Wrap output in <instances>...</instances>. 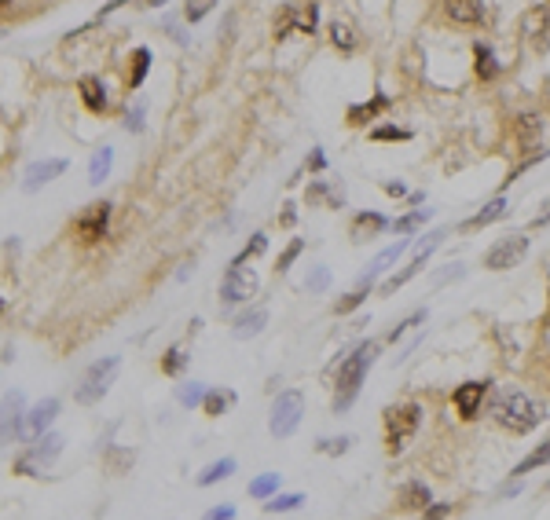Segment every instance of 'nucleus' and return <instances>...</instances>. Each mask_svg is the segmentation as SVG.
<instances>
[{"instance_id":"6","label":"nucleus","mask_w":550,"mask_h":520,"mask_svg":"<svg viewBox=\"0 0 550 520\" xmlns=\"http://www.w3.org/2000/svg\"><path fill=\"white\" fill-rule=\"evenodd\" d=\"M524 253H529V239L524 235H507V239H499L488 253H484V268L488 271H507V268H517Z\"/></svg>"},{"instance_id":"5","label":"nucleus","mask_w":550,"mask_h":520,"mask_svg":"<svg viewBox=\"0 0 550 520\" xmlns=\"http://www.w3.org/2000/svg\"><path fill=\"white\" fill-rule=\"evenodd\" d=\"M301 414H305V400H301V392H283L279 400H275V407H271L268 432H271L275 440L294 436V429L301 425Z\"/></svg>"},{"instance_id":"32","label":"nucleus","mask_w":550,"mask_h":520,"mask_svg":"<svg viewBox=\"0 0 550 520\" xmlns=\"http://www.w3.org/2000/svg\"><path fill=\"white\" fill-rule=\"evenodd\" d=\"M367 293H370V279H367L363 286H356L353 293H345V297L334 304V311H338V316H348V311H353V308H360V304L367 301Z\"/></svg>"},{"instance_id":"31","label":"nucleus","mask_w":550,"mask_h":520,"mask_svg":"<svg viewBox=\"0 0 550 520\" xmlns=\"http://www.w3.org/2000/svg\"><path fill=\"white\" fill-rule=\"evenodd\" d=\"M331 44H334L338 51H345V56H348V51H356V33L348 30L345 22H331Z\"/></svg>"},{"instance_id":"29","label":"nucleus","mask_w":550,"mask_h":520,"mask_svg":"<svg viewBox=\"0 0 550 520\" xmlns=\"http://www.w3.org/2000/svg\"><path fill=\"white\" fill-rule=\"evenodd\" d=\"M290 33H297V8L294 4H286L283 15H275V26H271V37L275 41H286Z\"/></svg>"},{"instance_id":"42","label":"nucleus","mask_w":550,"mask_h":520,"mask_svg":"<svg viewBox=\"0 0 550 520\" xmlns=\"http://www.w3.org/2000/svg\"><path fill=\"white\" fill-rule=\"evenodd\" d=\"M301 249H305V242H301V239H294V242L283 249V256H279V264H275V271H279V275H283V271H290V264H294L297 256H301Z\"/></svg>"},{"instance_id":"49","label":"nucleus","mask_w":550,"mask_h":520,"mask_svg":"<svg viewBox=\"0 0 550 520\" xmlns=\"http://www.w3.org/2000/svg\"><path fill=\"white\" fill-rule=\"evenodd\" d=\"M140 118H143V107H136L129 118H125V128H129V132H140V128H143V121H140Z\"/></svg>"},{"instance_id":"56","label":"nucleus","mask_w":550,"mask_h":520,"mask_svg":"<svg viewBox=\"0 0 550 520\" xmlns=\"http://www.w3.org/2000/svg\"><path fill=\"white\" fill-rule=\"evenodd\" d=\"M297 220V213H294V205H286V213H283V227H290Z\"/></svg>"},{"instance_id":"41","label":"nucleus","mask_w":550,"mask_h":520,"mask_svg":"<svg viewBox=\"0 0 550 520\" xmlns=\"http://www.w3.org/2000/svg\"><path fill=\"white\" fill-rule=\"evenodd\" d=\"M213 4H217V0H187V8H184V19H187V22H198V19H206V15L213 11Z\"/></svg>"},{"instance_id":"13","label":"nucleus","mask_w":550,"mask_h":520,"mask_svg":"<svg viewBox=\"0 0 550 520\" xmlns=\"http://www.w3.org/2000/svg\"><path fill=\"white\" fill-rule=\"evenodd\" d=\"M66 172V162L63 158H48V162H37L26 169V180H22V191H41L44 184H52L56 176Z\"/></svg>"},{"instance_id":"4","label":"nucleus","mask_w":550,"mask_h":520,"mask_svg":"<svg viewBox=\"0 0 550 520\" xmlns=\"http://www.w3.org/2000/svg\"><path fill=\"white\" fill-rule=\"evenodd\" d=\"M118 367H121L118 355H107V359L92 363V367L85 370V378H81V385L73 388V400H78V403H95V400H103L107 388H110V381H114V374H118Z\"/></svg>"},{"instance_id":"2","label":"nucleus","mask_w":550,"mask_h":520,"mask_svg":"<svg viewBox=\"0 0 550 520\" xmlns=\"http://www.w3.org/2000/svg\"><path fill=\"white\" fill-rule=\"evenodd\" d=\"M374 359H378V341H363V345H356L353 355L341 359L338 378H334V388H338V392H334V410H345L348 403L356 400L367 370L374 367Z\"/></svg>"},{"instance_id":"25","label":"nucleus","mask_w":550,"mask_h":520,"mask_svg":"<svg viewBox=\"0 0 550 520\" xmlns=\"http://www.w3.org/2000/svg\"><path fill=\"white\" fill-rule=\"evenodd\" d=\"M133 66H129V88H140L143 85V77H147V70H151V48H136L133 51V59H129Z\"/></svg>"},{"instance_id":"19","label":"nucleus","mask_w":550,"mask_h":520,"mask_svg":"<svg viewBox=\"0 0 550 520\" xmlns=\"http://www.w3.org/2000/svg\"><path fill=\"white\" fill-rule=\"evenodd\" d=\"M539 132H543V118H539V114H521V118L514 121V140H517L521 147H532Z\"/></svg>"},{"instance_id":"51","label":"nucleus","mask_w":550,"mask_h":520,"mask_svg":"<svg viewBox=\"0 0 550 520\" xmlns=\"http://www.w3.org/2000/svg\"><path fill=\"white\" fill-rule=\"evenodd\" d=\"M382 191H385V194H393V198H400V194H408V187H404V184H400V180H396V184H393V180H385V184H382Z\"/></svg>"},{"instance_id":"12","label":"nucleus","mask_w":550,"mask_h":520,"mask_svg":"<svg viewBox=\"0 0 550 520\" xmlns=\"http://www.w3.org/2000/svg\"><path fill=\"white\" fill-rule=\"evenodd\" d=\"M444 15L455 26H481L484 22V0H444Z\"/></svg>"},{"instance_id":"8","label":"nucleus","mask_w":550,"mask_h":520,"mask_svg":"<svg viewBox=\"0 0 550 520\" xmlns=\"http://www.w3.org/2000/svg\"><path fill=\"white\" fill-rule=\"evenodd\" d=\"M254 293H257V275L249 271V268H242L239 260H232L228 275H224V282H220V297L228 301V304H242V301H249Z\"/></svg>"},{"instance_id":"44","label":"nucleus","mask_w":550,"mask_h":520,"mask_svg":"<svg viewBox=\"0 0 550 520\" xmlns=\"http://www.w3.org/2000/svg\"><path fill=\"white\" fill-rule=\"evenodd\" d=\"M348 444H353L348 436H338V440H319V451H323V454H345V451H348Z\"/></svg>"},{"instance_id":"35","label":"nucleus","mask_w":550,"mask_h":520,"mask_svg":"<svg viewBox=\"0 0 550 520\" xmlns=\"http://www.w3.org/2000/svg\"><path fill=\"white\" fill-rule=\"evenodd\" d=\"M275 491H279V473H264V477H257L254 484H249V495L254 499H271Z\"/></svg>"},{"instance_id":"48","label":"nucleus","mask_w":550,"mask_h":520,"mask_svg":"<svg viewBox=\"0 0 550 520\" xmlns=\"http://www.w3.org/2000/svg\"><path fill=\"white\" fill-rule=\"evenodd\" d=\"M110 465H114V473H121L125 465H133V451H114L110 454Z\"/></svg>"},{"instance_id":"43","label":"nucleus","mask_w":550,"mask_h":520,"mask_svg":"<svg viewBox=\"0 0 550 520\" xmlns=\"http://www.w3.org/2000/svg\"><path fill=\"white\" fill-rule=\"evenodd\" d=\"M264 249H268V239H264V235H254V242H246V249H242L235 260H239V264H246L249 256H261Z\"/></svg>"},{"instance_id":"26","label":"nucleus","mask_w":550,"mask_h":520,"mask_svg":"<svg viewBox=\"0 0 550 520\" xmlns=\"http://www.w3.org/2000/svg\"><path fill=\"white\" fill-rule=\"evenodd\" d=\"M110 165H114V150H110V147L95 150V154H92V165H88V184H103L107 172H110Z\"/></svg>"},{"instance_id":"20","label":"nucleus","mask_w":550,"mask_h":520,"mask_svg":"<svg viewBox=\"0 0 550 520\" xmlns=\"http://www.w3.org/2000/svg\"><path fill=\"white\" fill-rule=\"evenodd\" d=\"M19 432H22V396L8 392L4 396V440H11Z\"/></svg>"},{"instance_id":"39","label":"nucleus","mask_w":550,"mask_h":520,"mask_svg":"<svg viewBox=\"0 0 550 520\" xmlns=\"http://www.w3.org/2000/svg\"><path fill=\"white\" fill-rule=\"evenodd\" d=\"M305 502V495H271L264 502V513H286V509H297Z\"/></svg>"},{"instance_id":"37","label":"nucleus","mask_w":550,"mask_h":520,"mask_svg":"<svg viewBox=\"0 0 550 520\" xmlns=\"http://www.w3.org/2000/svg\"><path fill=\"white\" fill-rule=\"evenodd\" d=\"M235 396L232 392H206V400H202V410L209 414V418H220L224 410H228V403H232Z\"/></svg>"},{"instance_id":"9","label":"nucleus","mask_w":550,"mask_h":520,"mask_svg":"<svg viewBox=\"0 0 550 520\" xmlns=\"http://www.w3.org/2000/svg\"><path fill=\"white\" fill-rule=\"evenodd\" d=\"M59 451H63V436H56V432H41V436H37V444L30 447V454H26V458H19L11 469H15L19 477H33V465L52 462Z\"/></svg>"},{"instance_id":"23","label":"nucleus","mask_w":550,"mask_h":520,"mask_svg":"<svg viewBox=\"0 0 550 520\" xmlns=\"http://www.w3.org/2000/svg\"><path fill=\"white\" fill-rule=\"evenodd\" d=\"M503 217H507V198H492V202L484 205V209H481V213H473L462 227H469V231H473V227H488V224L503 220Z\"/></svg>"},{"instance_id":"36","label":"nucleus","mask_w":550,"mask_h":520,"mask_svg":"<svg viewBox=\"0 0 550 520\" xmlns=\"http://www.w3.org/2000/svg\"><path fill=\"white\" fill-rule=\"evenodd\" d=\"M316 26H319V4H305V8H297V33H316Z\"/></svg>"},{"instance_id":"47","label":"nucleus","mask_w":550,"mask_h":520,"mask_svg":"<svg viewBox=\"0 0 550 520\" xmlns=\"http://www.w3.org/2000/svg\"><path fill=\"white\" fill-rule=\"evenodd\" d=\"M327 282H331V271H327V268H316L312 279H308V290L319 293V290H327Z\"/></svg>"},{"instance_id":"24","label":"nucleus","mask_w":550,"mask_h":520,"mask_svg":"<svg viewBox=\"0 0 550 520\" xmlns=\"http://www.w3.org/2000/svg\"><path fill=\"white\" fill-rule=\"evenodd\" d=\"M411 246H415L411 239H400V242H393L389 249H382L378 256H374V264H370V275H382V271H385L389 264H396V260H400V256H404V253H408Z\"/></svg>"},{"instance_id":"52","label":"nucleus","mask_w":550,"mask_h":520,"mask_svg":"<svg viewBox=\"0 0 550 520\" xmlns=\"http://www.w3.org/2000/svg\"><path fill=\"white\" fill-rule=\"evenodd\" d=\"M209 516H213V520H232L235 509H232V506H217V509H209Z\"/></svg>"},{"instance_id":"21","label":"nucleus","mask_w":550,"mask_h":520,"mask_svg":"<svg viewBox=\"0 0 550 520\" xmlns=\"http://www.w3.org/2000/svg\"><path fill=\"white\" fill-rule=\"evenodd\" d=\"M264 326H268V311L264 308H254L249 316H239L235 319V337H239V341H246V337H257Z\"/></svg>"},{"instance_id":"55","label":"nucleus","mask_w":550,"mask_h":520,"mask_svg":"<svg viewBox=\"0 0 550 520\" xmlns=\"http://www.w3.org/2000/svg\"><path fill=\"white\" fill-rule=\"evenodd\" d=\"M323 165H327V158H323V150H312V158H308V169H323Z\"/></svg>"},{"instance_id":"54","label":"nucleus","mask_w":550,"mask_h":520,"mask_svg":"<svg viewBox=\"0 0 550 520\" xmlns=\"http://www.w3.org/2000/svg\"><path fill=\"white\" fill-rule=\"evenodd\" d=\"M532 224H536V227H546V224H550V198L543 202V213H539V217H536Z\"/></svg>"},{"instance_id":"46","label":"nucleus","mask_w":550,"mask_h":520,"mask_svg":"<svg viewBox=\"0 0 550 520\" xmlns=\"http://www.w3.org/2000/svg\"><path fill=\"white\" fill-rule=\"evenodd\" d=\"M546 158H550V150H536V154H532V158H529V162H521V165H517V169H514V172L507 176V184H514V180H517L521 172H529V169H532L536 162H546Z\"/></svg>"},{"instance_id":"15","label":"nucleus","mask_w":550,"mask_h":520,"mask_svg":"<svg viewBox=\"0 0 550 520\" xmlns=\"http://www.w3.org/2000/svg\"><path fill=\"white\" fill-rule=\"evenodd\" d=\"M473 66H477V77H481V81H495V77L503 73V63L495 59L492 44H484V41L473 44Z\"/></svg>"},{"instance_id":"27","label":"nucleus","mask_w":550,"mask_h":520,"mask_svg":"<svg viewBox=\"0 0 550 520\" xmlns=\"http://www.w3.org/2000/svg\"><path fill=\"white\" fill-rule=\"evenodd\" d=\"M546 462H550V436H546V440H543V444H539V447H536V451H532L529 458H524V462H517V465H514V477H524V473H536V469H539V465H546Z\"/></svg>"},{"instance_id":"16","label":"nucleus","mask_w":550,"mask_h":520,"mask_svg":"<svg viewBox=\"0 0 550 520\" xmlns=\"http://www.w3.org/2000/svg\"><path fill=\"white\" fill-rule=\"evenodd\" d=\"M56 414H59V400H41V403L30 410V418H26V432H30V436H41L48 425L56 422Z\"/></svg>"},{"instance_id":"33","label":"nucleus","mask_w":550,"mask_h":520,"mask_svg":"<svg viewBox=\"0 0 550 520\" xmlns=\"http://www.w3.org/2000/svg\"><path fill=\"white\" fill-rule=\"evenodd\" d=\"M543 30H550V15H546V11H543V8H536V11H532V15H529V33H532V44H536V48H539V51H543V48H546V41H543V37H539V33H543Z\"/></svg>"},{"instance_id":"11","label":"nucleus","mask_w":550,"mask_h":520,"mask_svg":"<svg viewBox=\"0 0 550 520\" xmlns=\"http://www.w3.org/2000/svg\"><path fill=\"white\" fill-rule=\"evenodd\" d=\"M78 92H81V103H85V110H92V114H107V107H110V95H107V85H103V77H95V73H85L81 81H78Z\"/></svg>"},{"instance_id":"53","label":"nucleus","mask_w":550,"mask_h":520,"mask_svg":"<svg viewBox=\"0 0 550 520\" xmlns=\"http://www.w3.org/2000/svg\"><path fill=\"white\" fill-rule=\"evenodd\" d=\"M495 333H499V341H503V348H507V359H514V352H517V345H510V337H507V330H503V326H499Z\"/></svg>"},{"instance_id":"3","label":"nucleus","mask_w":550,"mask_h":520,"mask_svg":"<svg viewBox=\"0 0 550 520\" xmlns=\"http://www.w3.org/2000/svg\"><path fill=\"white\" fill-rule=\"evenodd\" d=\"M418 422H422V407L418 403L385 410V447H389V454L404 451L411 444V436L418 432Z\"/></svg>"},{"instance_id":"50","label":"nucleus","mask_w":550,"mask_h":520,"mask_svg":"<svg viewBox=\"0 0 550 520\" xmlns=\"http://www.w3.org/2000/svg\"><path fill=\"white\" fill-rule=\"evenodd\" d=\"M452 513H455V506H444V502L426 506V516H452Z\"/></svg>"},{"instance_id":"22","label":"nucleus","mask_w":550,"mask_h":520,"mask_svg":"<svg viewBox=\"0 0 550 520\" xmlns=\"http://www.w3.org/2000/svg\"><path fill=\"white\" fill-rule=\"evenodd\" d=\"M319 202H327L331 209H341L345 194H341V187H331L327 180H316V184L308 187V205H319Z\"/></svg>"},{"instance_id":"1","label":"nucleus","mask_w":550,"mask_h":520,"mask_svg":"<svg viewBox=\"0 0 550 520\" xmlns=\"http://www.w3.org/2000/svg\"><path fill=\"white\" fill-rule=\"evenodd\" d=\"M492 414H495V422L503 425L507 432H514V436H524V432H532V429H536V425L546 418L543 403H536L532 396H524L521 388H507V392L495 400Z\"/></svg>"},{"instance_id":"10","label":"nucleus","mask_w":550,"mask_h":520,"mask_svg":"<svg viewBox=\"0 0 550 520\" xmlns=\"http://www.w3.org/2000/svg\"><path fill=\"white\" fill-rule=\"evenodd\" d=\"M488 388H492V381H466V385L455 388L452 403H455V414H459L462 422H473L481 414V403L488 396Z\"/></svg>"},{"instance_id":"38","label":"nucleus","mask_w":550,"mask_h":520,"mask_svg":"<svg viewBox=\"0 0 550 520\" xmlns=\"http://www.w3.org/2000/svg\"><path fill=\"white\" fill-rule=\"evenodd\" d=\"M430 213H433V209H415V213H408V217H400L393 227L400 231V235H411V231H418L422 224L430 220Z\"/></svg>"},{"instance_id":"7","label":"nucleus","mask_w":550,"mask_h":520,"mask_svg":"<svg viewBox=\"0 0 550 520\" xmlns=\"http://www.w3.org/2000/svg\"><path fill=\"white\" fill-rule=\"evenodd\" d=\"M110 209H114L110 202H92L88 209L73 220V235H78L81 242H99L107 235V227H110Z\"/></svg>"},{"instance_id":"57","label":"nucleus","mask_w":550,"mask_h":520,"mask_svg":"<svg viewBox=\"0 0 550 520\" xmlns=\"http://www.w3.org/2000/svg\"><path fill=\"white\" fill-rule=\"evenodd\" d=\"M162 4H169V0H147L143 8H162Z\"/></svg>"},{"instance_id":"28","label":"nucleus","mask_w":550,"mask_h":520,"mask_svg":"<svg viewBox=\"0 0 550 520\" xmlns=\"http://www.w3.org/2000/svg\"><path fill=\"white\" fill-rule=\"evenodd\" d=\"M232 473H235V458H220V462L209 465V469L198 473V487H209V484H217V480H224V477H232Z\"/></svg>"},{"instance_id":"14","label":"nucleus","mask_w":550,"mask_h":520,"mask_svg":"<svg viewBox=\"0 0 550 520\" xmlns=\"http://www.w3.org/2000/svg\"><path fill=\"white\" fill-rule=\"evenodd\" d=\"M393 107V99L385 95V92H378V95H374L370 103H356V107H348V125H367V121H374V118H378L382 110H389Z\"/></svg>"},{"instance_id":"18","label":"nucleus","mask_w":550,"mask_h":520,"mask_svg":"<svg viewBox=\"0 0 550 520\" xmlns=\"http://www.w3.org/2000/svg\"><path fill=\"white\" fill-rule=\"evenodd\" d=\"M389 227V220L382 217V213H360L356 220H353V227H348V235H353V242H363V239H374L378 231H385Z\"/></svg>"},{"instance_id":"40","label":"nucleus","mask_w":550,"mask_h":520,"mask_svg":"<svg viewBox=\"0 0 550 520\" xmlns=\"http://www.w3.org/2000/svg\"><path fill=\"white\" fill-rule=\"evenodd\" d=\"M177 400H180L184 407H198V403H202V400H206V388H202V385H198V381H191V385H184V388H180V392H177Z\"/></svg>"},{"instance_id":"45","label":"nucleus","mask_w":550,"mask_h":520,"mask_svg":"<svg viewBox=\"0 0 550 520\" xmlns=\"http://www.w3.org/2000/svg\"><path fill=\"white\" fill-rule=\"evenodd\" d=\"M418 323H426V311H415V316H408L404 323H400V326H396V330L389 333V341H400V337H404V333H408L411 326H418Z\"/></svg>"},{"instance_id":"17","label":"nucleus","mask_w":550,"mask_h":520,"mask_svg":"<svg viewBox=\"0 0 550 520\" xmlns=\"http://www.w3.org/2000/svg\"><path fill=\"white\" fill-rule=\"evenodd\" d=\"M433 502L430 495V487L422 484V480H408L404 487H400V506L404 509H418V513H426V506Z\"/></svg>"},{"instance_id":"34","label":"nucleus","mask_w":550,"mask_h":520,"mask_svg":"<svg viewBox=\"0 0 550 520\" xmlns=\"http://www.w3.org/2000/svg\"><path fill=\"white\" fill-rule=\"evenodd\" d=\"M184 367H187V352H184V348H169V352L162 355V374L177 378V374H184Z\"/></svg>"},{"instance_id":"30","label":"nucleus","mask_w":550,"mask_h":520,"mask_svg":"<svg viewBox=\"0 0 550 520\" xmlns=\"http://www.w3.org/2000/svg\"><path fill=\"white\" fill-rule=\"evenodd\" d=\"M370 140H374V143H404V140H411V128L378 125V128H370Z\"/></svg>"}]
</instances>
